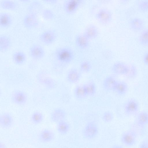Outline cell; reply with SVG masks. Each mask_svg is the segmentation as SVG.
Returning <instances> with one entry per match:
<instances>
[{"label": "cell", "instance_id": "37", "mask_svg": "<svg viewBox=\"0 0 148 148\" xmlns=\"http://www.w3.org/2000/svg\"><path fill=\"white\" fill-rule=\"evenodd\" d=\"M143 60L144 63L148 66V51L144 54L143 58Z\"/></svg>", "mask_w": 148, "mask_h": 148}, {"label": "cell", "instance_id": "16", "mask_svg": "<svg viewBox=\"0 0 148 148\" xmlns=\"http://www.w3.org/2000/svg\"><path fill=\"white\" fill-rule=\"evenodd\" d=\"M12 19L10 15L5 12H2L0 14V26L3 28L9 27L11 24Z\"/></svg>", "mask_w": 148, "mask_h": 148}, {"label": "cell", "instance_id": "12", "mask_svg": "<svg viewBox=\"0 0 148 148\" xmlns=\"http://www.w3.org/2000/svg\"><path fill=\"white\" fill-rule=\"evenodd\" d=\"M81 0H68L65 3L64 8L65 11L69 14L75 12L81 4Z\"/></svg>", "mask_w": 148, "mask_h": 148}, {"label": "cell", "instance_id": "13", "mask_svg": "<svg viewBox=\"0 0 148 148\" xmlns=\"http://www.w3.org/2000/svg\"><path fill=\"white\" fill-rule=\"evenodd\" d=\"M143 20L138 17H134L130 21L129 25L130 28L134 32H138L143 30L144 27Z\"/></svg>", "mask_w": 148, "mask_h": 148}, {"label": "cell", "instance_id": "25", "mask_svg": "<svg viewBox=\"0 0 148 148\" xmlns=\"http://www.w3.org/2000/svg\"><path fill=\"white\" fill-rule=\"evenodd\" d=\"M17 5L15 2L10 0H3L0 2V7L5 9L14 10L16 8Z\"/></svg>", "mask_w": 148, "mask_h": 148}, {"label": "cell", "instance_id": "6", "mask_svg": "<svg viewBox=\"0 0 148 148\" xmlns=\"http://www.w3.org/2000/svg\"><path fill=\"white\" fill-rule=\"evenodd\" d=\"M29 53L30 56L33 59L38 60L44 57L45 51L42 46L38 44H35L31 47Z\"/></svg>", "mask_w": 148, "mask_h": 148}, {"label": "cell", "instance_id": "8", "mask_svg": "<svg viewBox=\"0 0 148 148\" xmlns=\"http://www.w3.org/2000/svg\"><path fill=\"white\" fill-rule=\"evenodd\" d=\"M56 35L55 32L51 29L46 30L40 35L39 38L41 41L46 45L52 43L55 40Z\"/></svg>", "mask_w": 148, "mask_h": 148}, {"label": "cell", "instance_id": "15", "mask_svg": "<svg viewBox=\"0 0 148 148\" xmlns=\"http://www.w3.org/2000/svg\"><path fill=\"white\" fill-rule=\"evenodd\" d=\"M40 140L42 142L47 143L52 141L54 138V134L48 129H45L42 130L39 134Z\"/></svg>", "mask_w": 148, "mask_h": 148}, {"label": "cell", "instance_id": "11", "mask_svg": "<svg viewBox=\"0 0 148 148\" xmlns=\"http://www.w3.org/2000/svg\"><path fill=\"white\" fill-rule=\"evenodd\" d=\"M14 122L13 118L10 113L5 112L0 116V125L2 128L8 129L12 125Z\"/></svg>", "mask_w": 148, "mask_h": 148}, {"label": "cell", "instance_id": "33", "mask_svg": "<svg viewBox=\"0 0 148 148\" xmlns=\"http://www.w3.org/2000/svg\"><path fill=\"white\" fill-rule=\"evenodd\" d=\"M138 7L140 10L145 12L148 10V0L140 1L138 4Z\"/></svg>", "mask_w": 148, "mask_h": 148}, {"label": "cell", "instance_id": "21", "mask_svg": "<svg viewBox=\"0 0 148 148\" xmlns=\"http://www.w3.org/2000/svg\"><path fill=\"white\" fill-rule=\"evenodd\" d=\"M11 45L10 39L8 36L2 35L0 36V51L4 52L7 50Z\"/></svg>", "mask_w": 148, "mask_h": 148}, {"label": "cell", "instance_id": "39", "mask_svg": "<svg viewBox=\"0 0 148 148\" xmlns=\"http://www.w3.org/2000/svg\"><path fill=\"white\" fill-rule=\"evenodd\" d=\"M44 1L50 3H53L56 2V1L55 0H45Z\"/></svg>", "mask_w": 148, "mask_h": 148}, {"label": "cell", "instance_id": "23", "mask_svg": "<svg viewBox=\"0 0 148 148\" xmlns=\"http://www.w3.org/2000/svg\"><path fill=\"white\" fill-rule=\"evenodd\" d=\"M70 129L69 124L64 120L57 123V129L58 132L62 135L66 134Z\"/></svg>", "mask_w": 148, "mask_h": 148}, {"label": "cell", "instance_id": "24", "mask_svg": "<svg viewBox=\"0 0 148 148\" xmlns=\"http://www.w3.org/2000/svg\"><path fill=\"white\" fill-rule=\"evenodd\" d=\"M128 89V85L125 82L118 81L114 91L118 94L122 95L127 92Z\"/></svg>", "mask_w": 148, "mask_h": 148}, {"label": "cell", "instance_id": "27", "mask_svg": "<svg viewBox=\"0 0 148 148\" xmlns=\"http://www.w3.org/2000/svg\"><path fill=\"white\" fill-rule=\"evenodd\" d=\"M67 78L69 82L75 83L79 80L80 78V74L78 71L77 70H71L68 74Z\"/></svg>", "mask_w": 148, "mask_h": 148}, {"label": "cell", "instance_id": "4", "mask_svg": "<svg viewBox=\"0 0 148 148\" xmlns=\"http://www.w3.org/2000/svg\"><path fill=\"white\" fill-rule=\"evenodd\" d=\"M97 20L101 24H106L111 21L112 18L111 12L108 9L102 8L99 10L96 14Z\"/></svg>", "mask_w": 148, "mask_h": 148}, {"label": "cell", "instance_id": "26", "mask_svg": "<svg viewBox=\"0 0 148 148\" xmlns=\"http://www.w3.org/2000/svg\"><path fill=\"white\" fill-rule=\"evenodd\" d=\"M138 40L142 45L148 46V28L142 30L139 36Z\"/></svg>", "mask_w": 148, "mask_h": 148}, {"label": "cell", "instance_id": "5", "mask_svg": "<svg viewBox=\"0 0 148 148\" xmlns=\"http://www.w3.org/2000/svg\"><path fill=\"white\" fill-rule=\"evenodd\" d=\"M138 102L136 99H130L125 103L124 107L125 113L128 116H132L136 114L139 108Z\"/></svg>", "mask_w": 148, "mask_h": 148}, {"label": "cell", "instance_id": "34", "mask_svg": "<svg viewBox=\"0 0 148 148\" xmlns=\"http://www.w3.org/2000/svg\"><path fill=\"white\" fill-rule=\"evenodd\" d=\"M113 116L112 113L109 111L105 112L102 116V119L105 123H108L111 122L113 120Z\"/></svg>", "mask_w": 148, "mask_h": 148}, {"label": "cell", "instance_id": "7", "mask_svg": "<svg viewBox=\"0 0 148 148\" xmlns=\"http://www.w3.org/2000/svg\"><path fill=\"white\" fill-rule=\"evenodd\" d=\"M11 98L12 101L14 103L18 105H24L27 100L26 94L21 90H16L13 92Z\"/></svg>", "mask_w": 148, "mask_h": 148}, {"label": "cell", "instance_id": "3", "mask_svg": "<svg viewBox=\"0 0 148 148\" xmlns=\"http://www.w3.org/2000/svg\"><path fill=\"white\" fill-rule=\"evenodd\" d=\"M98 132L99 128L97 125L93 122H90L85 126L83 135L85 138L91 139L95 138Z\"/></svg>", "mask_w": 148, "mask_h": 148}, {"label": "cell", "instance_id": "2", "mask_svg": "<svg viewBox=\"0 0 148 148\" xmlns=\"http://www.w3.org/2000/svg\"><path fill=\"white\" fill-rule=\"evenodd\" d=\"M136 132L132 130H127L122 134L120 140L121 142L125 145L130 147L133 146L136 141Z\"/></svg>", "mask_w": 148, "mask_h": 148}, {"label": "cell", "instance_id": "17", "mask_svg": "<svg viewBox=\"0 0 148 148\" xmlns=\"http://www.w3.org/2000/svg\"><path fill=\"white\" fill-rule=\"evenodd\" d=\"M98 33V31L97 27L94 25L91 24L87 27L83 34L90 40L96 38Z\"/></svg>", "mask_w": 148, "mask_h": 148}, {"label": "cell", "instance_id": "9", "mask_svg": "<svg viewBox=\"0 0 148 148\" xmlns=\"http://www.w3.org/2000/svg\"><path fill=\"white\" fill-rule=\"evenodd\" d=\"M23 23L25 27L28 28L36 27L38 23L37 15L31 13L26 14L23 19Z\"/></svg>", "mask_w": 148, "mask_h": 148}, {"label": "cell", "instance_id": "30", "mask_svg": "<svg viewBox=\"0 0 148 148\" xmlns=\"http://www.w3.org/2000/svg\"><path fill=\"white\" fill-rule=\"evenodd\" d=\"M75 96L78 98H82L86 95L84 85H79L77 86L75 90Z\"/></svg>", "mask_w": 148, "mask_h": 148}, {"label": "cell", "instance_id": "1", "mask_svg": "<svg viewBox=\"0 0 148 148\" xmlns=\"http://www.w3.org/2000/svg\"><path fill=\"white\" fill-rule=\"evenodd\" d=\"M55 54L58 61L64 63L70 62L74 57L73 51L67 47H62L58 49L56 51Z\"/></svg>", "mask_w": 148, "mask_h": 148}, {"label": "cell", "instance_id": "14", "mask_svg": "<svg viewBox=\"0 0 148 148\" xmlns=\"http://www.w3.org/2000/svg\"><path fill=\"white\" fill-rule=\"evenodd\" d=\"M66 116V113L64 110L61 108H57L51 113L50 119L53 122L58 123L64 120Z\"/></svg>", "mask_w": 148, "mask_h": 148}, {"label": "cell", "instance_id": "28", "mask_svg": "<svg viewBox=\"0 0 148 148\" xmlns=\"http://www.w3.org/2000/svg\"><path fill=\"white\" fill-rule=\"evenodd\" d=\"M44 116L43 114L39 111L33 112L31 116V120L34 124L37 125L43 121Z\"/></svg>", "mask_w": 148, "mask_h": 148}, {"label": "cell", "instance_id": "40", "mask_svg": "<svg viewBox=\"0 0 148 148\" xmlns=\"http://www.w3.org/2000/svg\"><path fill=\"white\" fill-rule=\"evenodd\" d=\"M112 148H124L122 147L119 145H116L114 146Z\"/></svg>", "mask_w": 148, "mask_h": 148}, {"label": "cell", "instance_id": "29", "mask_svg": "<svg viewBox=\"0 0 148 148\" xmlns=\"http://www.w3.org/2000/svg\"><path fill=\"white\" fill-rule=\"evenodd\" d=\"M30 12L36 15L42 9V5L39 2L34 1L31 3L29 7Z\"/></svg>", "mask_w": 148, "mask_h": 148}, {"label": "cell", "instance_id": "38", "mask_svg": "<svg viewBox=\"0 0 148 148\" xmlns=\"http://www.w3.org/2000/svg\"><path fill=\"white\" fill-rule=\"evenodd\" d=\"M0 148H7L5 144L2 142L0 143Z\"/></svg>", "mask_w": 148, "mask_h": 148}, {"label": "cell", "instance_id": "31", "mask_svg": "<svg viewBox=\"0 0 148 148\" xmlns=\"http://www.w3.org/2000/svg\"><path fill=\"white\" fill-rule=\"evenodd\" d=\"M84 86L86 95H91L95 93L96 87L93 83L89 82Z\"/></svg>", "mask_w": 148, "mask_h": 148}, {"label": "cell", "instance_id": "35", "mask_svg": "<svg viewBox=\"0 0 148 148\" xmlns=\"http://www.w3.org/2000/svg\"><path fill=\"white\" fill-rule=\"evenodd\" d=\"M91 65L88 61H84L81 63L80 65L81 70L84 72H87L91 69Z\"/></svg>", "mask_w": 148, "mask_h": 148}, {"label": "cell", "instance_id": "36", "mask_svg": "<svg viewBox=\"0 0 148 148\" xmlns=\"http://www.w3.org/2000/svg\"><path fill=\"white\" fill-rule=\"evenodd\" d=\"M138 148H148V140H145L142 141L140 144Z\"/></svg>", "mask_w": 148, "mask_h": 148}, {"label": "cell", "instance_id": "19", "mask_svg": "<svg viewBox=\"0 0 148 148\" xmlns=\"http://www.w3.org/2000/svg\"><path fill=\"white\" fill-rule=\"evenodd\" d=\"M26 59V54L22 51H17L14 52L12 55L13 61L18 65H21L24 63Z\"/></svg>", "mask_w": 148, "mask_h": 148}, {"label": "cell", "instance_id": "22", "mask_svg": "<svg viewBox=\"0 0 148 148\" xmlns=\"http://www.w3.org/2000/svg\"><path fill=\"white\" fill-rule=\"evenodd\" d=\"M118 81L112 76L106 77L103 82V85L106 89L109 90L114 91Z\"/></svg>", "mask_w": 148, "mask_h": 148}, {"label": "cell", "instance_id": "20", "mask_svg": "<svg viewBox=\"0 0 148 148\" xmlns=\"http://www.w3.org/2000/svg\"><path fill=\"white\" fill-rule=\"evenodd\" d=\"M75 42L79 48L84 49L88 46L89 40L83 34H81L77 35L76 37Z\"/></svg>", "mask_w": 148, "mask_h": 148}, {"label": "cell", "instance_id": "18", "mask_svg": "<svg viewBox=\"0 0 148 148\" xmlns=\"http://www.w3.org/2000/svg\"><path fill=\"white\" fill-rule=\"evenodd\" d=\"M136 121L137 124L140 127H144L148 125V112L144 111L139 112Z\"/></svg>", "mask_w": 148, "mask_h": 148}, {"label": "cell", "instance_id": "10", "mask_svg": "<svg viewBox=\"0 0 148 148\" xmlns=\"http://www.w3.org/2000/svg\"><path fill=\"white\" fill-rule=\"evenodd\" d=\"M114 72L119 75H127L129 71V66L125 63L121 62L115 63L112 66Z\"/></svg>", "mask_w": 148, "mask_h": 148}, {"label": "cell", "instance_id": "32", "mask_svg": "<svg viewBox=\"0 0 148 148\" xmlns=\"http://www.w3.org/2000/svg\"><path fill=\"white\" fill-rule=\"evenodd\" d=\"M42 15L43 18L46 20H51L54 16V14L51 9H45L43 10L42 12Z\"/></svg>", "mask_w": 148, "mask_h": 148}]
</instances>
